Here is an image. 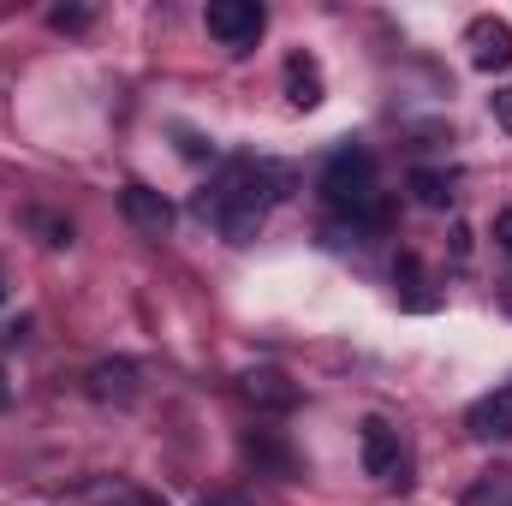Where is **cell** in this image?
<instances>
[{"instance_id":"cell-6","label":"cell","mask_w":512,"mask_h":506,"mask_svg":"<svg viewBox=\"0 0 512 506\" xmlns=\"http://www.w3.org/2000/svg\"><path fill=\"white\" fill-rule=\"evenodd\" d=\"M465 429H471V441H512V387L483 393V399L465 411Z\"/></svg>"},{"instance_id":"cell-16","label":"cell","mask_w":512,"mask_h":506,"mask_svg":"<svg viewBox=\"0 0 512 506\" xmlns=\"http://www.w3.org/2000/svg\"><path fill=\"white\" fill-rule=\"evenodd\" d=\"M197 506H251L245 495H227V489H209V495H197Z\"/></svg>"},{"instance_id":"cell-3","label":"cell","mask_w":512,"mask_h":506,"mask_svg":"<svg viewBox=\"0 0 512 506\" xmlns=\"http://www.w3.org/2000/svg\"><path fill=\"white\" fill-rule=\"evenodd\" d=\"M203 24H209V36H215L221 48L245 54V48H256V36L268 30V6H262V0H209Z\"/></svg>"},{"instance_id":"cell-5","label":"cell","mask_w":512,"mask_h":506,"mask_svg":"<svg viewBox=\"0 0 512 506\" xmlns=\"http://www.w3.org/2000/svg\"><path fill=\"white\" fill-rule=\"evenodd\" d=\"M465 48H471V66L477 72H507L512 66V24L507 18H471Z\"/></svg>"},{"instance_id":"cell-7","label":"cell","mask_w":512,"mask_h":506,"mask_svg":"<svg viewBox=\"0 0 512 506\" xmlns=\"http://www.w3.org/2000/svg\"><path fill=\"white\" fill-rule=\"evenodd\" d=\"M120 209H126L131 227L149 233V239H161V233L173 227V203H167L161 191H149V185H126V191H120Z\"/></svg>"},{"instance_id":"cell-9","label":"cell","mask_w":512,"mask_h":506,"mask_svg":"<svg viewBox=\"0 0 512 506\" xmlns=\"http://www.w3.org/2000/svg\"><path fill=\"white\" fill-rule=\"evenodd\" d=\"M245 399H256L262 411H292L298 405V387L280 376V370H251L245 376Z\"/></svg>"},{"instance_id":"cell-20","label":"cell","mask_w":512,"mask_h":506,"mask_svg":"<svg viewBox=\"0 0 512 506\" xmlns=\"http://www.w3.org/2000/svg\"><path fill=\"white\" fill-rule=\"evenodd\" d=\"M507 310H512V292H507Z\"/></svg>"},{"instance_id":"cell-17","label":"cell","mask_w":512,"mask_h":506,"mask_svg":"<svg viewBox=\"0 0 512 506\" xmlns=\"http://www.w3.org/2000/svg\"><path fill=\"white\" fill-rule=\"evenodd\" d=\"M495 120L512 131V90H495Z\"/></svg>"},{"instance_id":"cell-8","label":"cell","mask_w":512,"mask_h":506,"mask_svg":"<svg viewBox=\"0 0 512 506\" xmlns=\"http://www.w3.org/2000/svg\"><path fill=\"white\" fill-rule=\"evenodd\" d=\"M286 102H292V108H316V102H322V66H316V54H304V48L286 54Z\"/></svg>"},{"instance_id":"cell-11","label":"cell","mask_w":512,"mask_h":506,"mask_svg":"<svg viewBox=\"0 0 512 506\" xmlns=\"http://www.w3.org/2000/svg\"><path fill=\"white\" fill-rule=\"evenodd\" d=\"M245 453H251L256 465H262V471H274V477H292V471H298V465H292V453H286V447H280V441H274L268 429L245 435Z\"/></svg>"},{"instance_id":"cell-10","label":"cell","mask_w":512,"mask_h":506,"mask_svg":"<svg viewBox=\"0 0 512 506\" xmlns=\"http://www.w3.org/2000/svg\"><path fill=\"white\" fill-rule=\"evenodd\" d=\"M137 364H126V358H114V364H96L90 370V393L96 399H137Z\"/></svg>"},{"instance_id":"cell-14","label":"cell","mask_w":512,"mask_h":506,"mask_svg":"<svg viewBox=\"0 0 512 506\" xmlns=\"http://www.w3.org/2000/svg\"><path fill=\"white\" fill-rule=\"evenodd\" d=\"M48 24H54V30H90V12H84V6H54Z\"/></svg>"},{"instance_id":"cell-13","label":"cell","mask_w":512,"mask_h":506,"mask_svg":"<svg viewBox=\"0 0 512 506\" xmlns=\"http://www.w3.org/2000/svg\"><path fill=\"white\" fill-rule=\"evenodd\" d=\"M465 506H512V471H483Z\"/></svg>"},{"instance_id":"cell-19","label":"cell","mask_w":512,"mask_h":506,"mask_svg":"<svg viewBox=\"0 0 512 506\" xmlns=\"http://www.w3.org/2000/svg\"><path fill=\"white\" fill-rule=\"evenodd\" d=\"M0 304H6V274H0Z\"/></svg>"},{"instance_id":"cell-1","label":"cell","mask_w":512,"mask_h":506,"mask_svg":"<svg viewBox=\"0 0 512 506\" xmlns=\"http://www.w3.org/2000/svg\"><path fill=\"white\" fill-rule=\"evenodd\" d=\"M298 191V167H286V161H262V155H239V161H227L203 191H197V215L221 233V239H233V245H251L256 233H262V221H268V209L274 203H286Z\"/></svg>"},{"instance_id":"cell-18","label":"cell","mask_w":512,"mask_h":506,"mask_svg":"<svg viewBox=\"0 0 512 506\" xmlns=\"http://www.w3.org/2000/svg\"><path fill=\"white\" fill-rule=\"evenodd\" d=\"M12 405V381H6V370H0V411Z\"/></svg>"},{"instance_id":"cell-2","label":"cell","mask_w":512,"mask_h":506,"mask_svg":"<svg viewBox=\"0 0 512 506\" xmlns=\"http://www.w3.org/2000/svg\"><path fill=\"white\" fill-rule=\"evenodd\" d=\"M316 191H322V203L334 215L352 221V233H382L387 227V197H382V179H376V155L370 149H358V143L334 149L328 167H322V179H316Z\"/></svg>"},{"instance_id":"cell-4","label":"cell","mask_w":512,"mask_h":506,"mask_svg":"<svg viewBox=\"0 0 512 506\" xmlns=\"http://www.w3.org/2000/svg\"><path fill=\"white\" fill-rule=\"evenodd\" d=\"M364 471L376 483H405V447H399V429L387 417H364Z\"/></svg>"},{"instance_id":"cell-15","label":"cell","mask_w":512,"mask_h":506,"mask_svg":"<svg viewBox=\"0 0 512 506\" xmlns=\"http://www.w3.org/2000/svg\"><path fill=\"white\" fill-rule=\"evenodd\" d=\"M495 245H501V251L512 256V203L501 209V215H495Z\"/></svg>"},{"instance_id":"cell-12","label":"cell","mask_w":512,"mask_h":506,"mask_svg":"<svg viewBox=\"0 0 512 506\" xmlns=\"http://www.w3.org/2000/svg\"><path fill=\"white\" fill-rule=\"evenodd\" d=\"M411 197H417L423 209H447V203H453V179L435 173V167H417V173H411Z\"/></svg>"}]
</instances>
